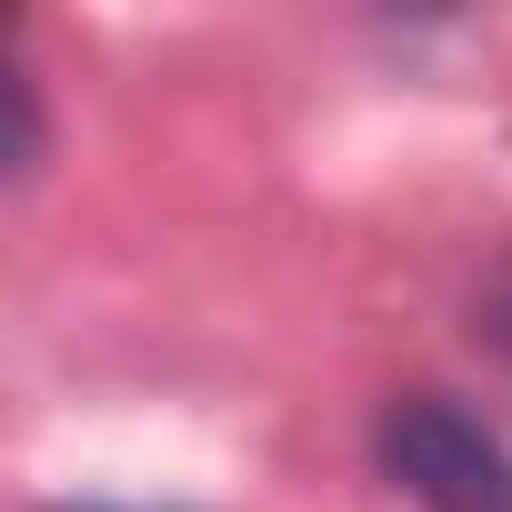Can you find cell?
<instances>
[{
	"mask_svg": "<svg viewBox=\"0 0 512 512\" xmlns=\"http://www.w3.org/2000/svg\"><path fill=\"white\" fill-rule=\"evenodd\" d=\"M372 462L422 512H512V442L452 392H392L372 412Z\"/></svg>",
	"mask_w": 512,
	"mask_h": 512,
	"instance_id": "cell-1",
	"label": "cell"
},
{
	"mask_svg": "<svg viewBox=\"0 0 512 512\" xmlns=\"http://www.w3.org/2000/svg\"><path fill=\"white\" fill-rule=\"evenodd\" d=\"M492 342L512 352V262H502V282H492Z\"/></svg>",
	"mask_w": 512,
	"mask_h": 512,
	"instance_id": "cell-2",
	"label": "cell"
},
{
	"mask_svg": "<svg viewBox=\"0 0 512 512\" xmlns=\"http://www.w3.org/2000/svg\"><path fill=\"white\" fill-rule=\"evenodd\" d=\"M61 512H81V502H61ZM91 512H101V502H91Z\"/></svg>",
	"mask_w": 512,
	"mask_h": 512,
	"instance_id": "cell-3",
	"label": "cell"
}]
</instances>
